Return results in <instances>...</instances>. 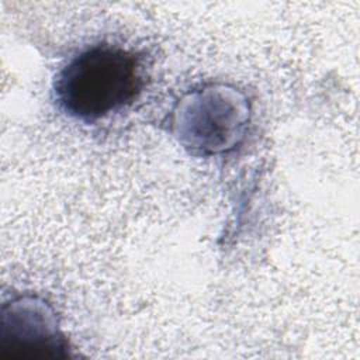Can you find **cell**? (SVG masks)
<instances>
[{
	"instance_id": "6da1fadb",
	"label": "cell",
	"mask_w": 360,
	"mask_h": 360,
	"mask_svg": "<svg viewBox=\"0 0 360 360\" xmlns=\"http://www.w3.org/2000/svg\"><path fill=\"white\" fill-rule=\"evenodd\" d=\"M145 80L138 56L118 45H93L60 69L55 98L60 110L83 122H94L132 104Z\"/></svg>"
},
{
	"instance_id": "7a4b0ae2",
	"label": "cell",
	"mask_w": 360,
	"mask_h": 360,
	"mask_svg": "<svg viewBox=\"0 0 360 360\" xmlns=\"http://www.w3.org/2000/svg\"><path fill=\"white\" fill-rule=\"evenodd\" d=\"M249 111L246 100L235 90L211 86L187 94L174 112L179 141L201 155L233 148L243 136Z\"/></svg>"
},
{
	"instance_id": "3957f363",
	"label": "cell",
	"mask_w": 360,
	"mask_h": 360,
	"mask_svg": "<svg viewBox=\"0 0 360 360\" xmlns=\"http://www.w3.org/2000/svg\"><path fill=\"white\" fill-rule=\"evenodd\" d=\"M3 339L27 354L56 356L66 349L56 315L49 304L32 295L11 300L3 307Z\"/></svg>"
}]
</instances>
